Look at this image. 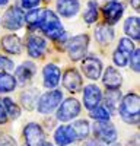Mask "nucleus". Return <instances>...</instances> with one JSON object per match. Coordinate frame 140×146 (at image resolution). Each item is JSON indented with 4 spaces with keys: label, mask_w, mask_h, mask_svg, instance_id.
Segmentation results:
<instances>
[{
    "label": "nucleus",
    "mask_w": 140,
    "mask_h": 146,
    "mask_svg": "<svg viewBox=\"0 0 140 146\" xmlns=\"http://www.w3.org/2000/svg\"><path fill=\"white\" fill-rule=\"evenodd\" d=\"M131 5L134 9H139V0H131Z\"/></svg>",
    "instance_id": "4c0bfd02"
},
{
    "label": "nucleus",
    "mask_w": 140,
    "mask_h": 146,
    "mask_svg": "<svg viewBox=\"0 0 140 146\" xmlns=\"http://www.w3.org/2000/svg\"><path fill=\"white\" fill-rule=\"evenodd\" d=\"M61 98H63L61 91H57V89L44 94L41 98H40V101L37 102L38 111L42 113V114H47V113L54 111V110L58 107V104L61 102Z\"/></svg>",
    "instance_id": "7ed1b4c3"
},
{
    "label": "nucleus",
    "mask_w": 140,
    "mask_h": 146,
    "mask_svg": "<svg viewBox=\"0 0 140 146\" xmlns=\"http://www.w3.org/2000/svg\"><path fill=\"white\" fill-rule=\"evenodd\" d=\"M9 2V0H0V5H6Z\"/></svg>",
    "instance_id": "ea45409f"
},
{
    "label": "nucleus",
    "mask_w": 140,
    "mask_h": 146,
    "mask_svg": "<svg viewBox=\"0 0 140 146\" xmlns=\"http://www.w3.org/2000/svg\"><path fill=\"white\" fill-rule=\"evenodd\" d=\"M26 48L28 53L32 57H41L47 48V42L44 38L38 35H29L28 36V42H26Z\"/></svg>",
    "instance_id": "ddd939ff"
},
{
    "label": "nucleus",
    "mask_w": 140,
    "mask_h": 146,
    "mask_svg": "<svg viewBox=\"0 0 140 146\" xmlns=\"http://www.w3.org/2000/svg\"><path fill=\"white\" fill-rule=\"evenodd\" d=\"M83 19L88 23H93V22L98 19V9H96L95 2H89L88 3V7H86L85 13H83Z\"/></svg>",
    "instance_id": "cd10ccee"
},
{
    "label": "nucleus",
    "mask_w": 140,
    "mask_h": 146,
    "mask_svg": "<svg viewBox=\"0 0 140 146\" xmlns=\"http://www.w3.org/2000/svg\"><path fill=\"white\" fill-rule=\"evenodd\" d=\"M0 139H2V135H0Z\"/></svg>",
    "instance_id": "79ce46f5"
},
{
    "label": "nucleus",
    "mask_w": 140,
    "mask_h": 146,
    "mask_svg": "<svg viewBox=\"0 0 140 146\" xmlns=\"http://www.w3.org/2000/svg\"><path fill=\"white\" fill-rule=\"evenodd\" d=\"M120 53H123L124 56H127V57H130L131 56V53L134 51V45H133V42H131V40H128V38H123V40H120V44H118V48H117Z\"/></svg>",
    "instance_id": "c85d7f7f"
},
{
    "label": "nucleus",
    "mask_w": 140,
    "mask_h": 146,
    "mask_svg": "<svg viewBox=\"0 0 140 146\" xmlns=\"http://www.w3.org/2000/svg\"><path fill=\"white\" fill-rule=\"evenodd\" d=\"M40 146H53V145H51V143H48V142H42Z\"/></svg>",
    "instance_id": "58836bf2"
},
{
    "label": "nucleus",
    "mask_w": 140,
    "mask_h": 146,
    "mask_svg": "<svg viewBox=\"0 0 140 146\" xmlns=\"http://www.w3.org/2000/svg\"><path fill=\"white\" fill-rule=\"evenodd\" d=\"M42 76H44V86L50 89V88H55L58 85L61 72L55 64H47L42 70Z\"/></svg>",
    "instance_id": "9b49d317"
},
{
    "label": "nucleus",
    "mask_w": 140,
    "mask_h": 146,
    "mask_svg": "<svg viewBox=\"0 0 140 146\" xmlns=\"http://www.w3.org/2000/svg\"><path fill=\"white\" fill-rule=\"evenodd\" d=\"M16 86V79L10 73L2 72L0 73V92H10Z\"/></svg>",
    "instance_id": "5701e85b"
},
{
    "label": "nucleus",
    "mask_w": 140,
    "mask_h": 146,
    "mask_svg": "<svg viewBox=\"0 0 140 146\" xmlns=\"http://www.w3.org/2000/svg\"><path fill=\"white\" fill-rule=\"evenodd\" d=\"M95 36L101 44H110L114 38V31L108 25H99L95 29Z\"/></svg>",
    "instance_id": "4be33fe9"
},
{
    "label": "nucleus",
    "mask_w": 140,
    "mask_h": 146,
    "mask_svg": "<svg viewBox=\"0 0 140 146\" xmlns=\"http://www.w3.org/2000/svg\"><path fill=\"white\" fill-rule=\"evenodd\" d=\"M2 146H16V143L12 140L9 136H6V137H3V140H2Z\"/></svg>",
    "instance_id": "c9c22d12"
},
{
    "label": "nucleus",
    "mask_w": 140,
    "mask_h": 146,
    "mask_svg": "<svg viewBox=\"0 0 140 146\" xmlns=\"http://www.w3.org/2000/svg\"><path fill=\"white\" fill-rule=\"evenodd\" d=\"M79 113H80L79 101L75 100V98H69L60 105V108H58L57 118L60 121H70V120H73L75 117H77Z\"/></svg>",
    "instance_id": "423d86ee"
},
{
    "label": "nucleus",
    "mask_w": 140,
    "mask_h": 146,
    "mask_svg": "<svg viewBox=\"0 0 140 146\" xmlns=\"http://www.w3.org/2000/svg\"><path fill=\"white\" fill-rule=\"evenodd\" d=\"M124 31H125V34L130 36V38L139 41V38H140V34H139V18L137 16L127 18L125 22H124Z\"/></svg>",
    "instance_id": "412c9836"
},
{
    "label": "nucleus",
    "mask_w": 140,
    "mask_h": 146,
    "mask_svg": "<svg viewBox=\"0 0 140 146\" xmlns=\"http://www.w3.org/2000/svg\"><path fill=\"white\" fill-rule=\"evenodd\" d=\"M44 13H45V9H38V10H31L29 13L25 16L28 25L31 28H37L41 25V22L44 19Z\"/></svg>",
    "instance_id": "b1692460"
},
{
    "label": "nucleus",
    "mask_w": 140,
    "mask_h": 146,
    "mask_svg": "<svg viewBox=\"0 0 140 146\" xmlns=\"http://www.w3.org/2000/svg\"><path fill=\"white\" fill-rule=\"evenodd\" d=\"M54 139L58 146H67L76 140V136L70 126H60L54 133Z\"/></svg>",
    "instance_id": "4468645a"
},
{
    "label": "nucleus",
    "mask_w": 140,
    "mask_h": 146,
    "mask_svg": "<svg viewBox=\"0 0 140 146\" xmlns=\"http://www.w3.org/2000/svg\"><path fill=\"white\" fill-rule=\"evenodd\" d=\"M112 58H114V63H115L117 66H120V67H124V66H127V63H128V57L124 56L123 53H120L118 50H115Z\"/></svg>",
    "instance_id": "7c9ffc66"
},
{
    "label": "nucleus",
    "mask_w": 140,
    "mask_h": 146,
    "mask_svg": "<svg viewBox=\"0 0 140 146\" xmlns=\"http://www.w3.org/2000/svg\"><path fill=\"white\" fill-rule=\"evenodd\" d=\"M12 69H13L12 60H9L7 57L0 54V72H6V70H12Z\"/></svg>",
    "instance_id": "2f4dec72"
},
{
    "label": "nucleus",
    "mask_w": 140,
    "mask_h": 146,
    "mask_svg": "<svg viewBox=\"0 0 140 146\" xmlns=\"http://www.w3.org/2000/svg\"><path fill=\"white\" fill-rule=\"evenodd\" d=\"M23 135L28 146H40L44 142V131L37 123H29L23 130Z\"/></svg>",
    "instance_id": "6e6552de"
},
{
    "label": "nucleus",
    "mask_w": 140,
    "mask_h": 146,
    "mask_svg": "<svg viewBox=\"0 0 140 146\" xmlns=\"http://www.w3.org/2000/svg\"><path fill=\"white\" fill-rule=\"evenodd\" d=\"M102 80H104V85L108 89H118L121 85V75L114 67H107Z\"/></svg>",
    "instance_id": "a211bd4d"
},
{
    "label": "nucleus",
    "mask_w": 140,
    "mask_h": 146,
    "mask_svg": "<svg viewBox=\"0 0 140 146\" xmlns=\"http://www.w3.org/2000/svg\"><path fill=\"white\" fill-rule=\"evenodd\" d=\"M124 12V6L118 2H108L104 6V16L107 19V23L112 25L118 21Z\"/></svg>",
    "instance_id": "f8f14e48"
},
{
    "label": "nucleus",
    "mask_w": 140,
    "mask_h": 146,
    "mask_svg": "<svg viewBox=\"0 0 140 146\" xmlns=\"http://www.w3.org/2000/svg\"><path fill=\"white\" fill-rule=\"evenodd\" d=\"M82 76L79 75V72L75 70V69H70L64 73V76H63V85H64V88H67L69 91H72V92H76L82 88Z\"/></svg>",
    "instance_id": "2eb2a0df"
},
{
    "label": "nucleus",
    "mask_w": 140,
    "mask_h": 146,
    "mask_svg": "<svg viewBox=\"0 0 140 146\" xmlns=\"http://www.w3.org/2000/svg\"><path fill=\"white\" fill-rule=\"evenodd\" d=\"M139 110H140V101L136 94H128L121 101L120 114L124 121L130 124H136L139 121Z\"/></svg>",
    "instance_id": "f257e3e1"
},
{
    "label": "nucleus",
    "mask_w": 140,
    "mask_h": 146,
    "mask_svg": "<svg viewBox=\"0 0 140 146\" xmlns=\"http://www.w3.org/2000/svg\"><path fill=\"white\" fill-rule=\"evenodd\" d=\"M2 47L3 50L10 53V54H19L22 50V44L18 36L15 35H6L2 38Z\"/></svg>",
    "instance_id": "6ab92c4d"
},
{
    "label": "nucleus",
    "mask_w": 140,
    "mask_h": 146,
    "mask_svg": "<svg viewBox=\"0 0 140 146\" xmlns=\"http://www.w3.org/2000/svg\"><path fill=\"white\" fill-rule=\"evenodd\" d=\"M35 70H37V67H35L34 63L25 62V63H22V64L16 69V78H15V79H18V80L22 82V83H25L26 80H29V79L34 76Z\"/></svg>",
    "instance_id": "aec40b11"
},
{
    "label": "nucleus",
    "mask_w": 140,
    "mask_h": 146,
    "mask_svg": "<svg viewBox=\"0 0 140 146\" xmlns=\"http://www.w3.org/2000/svg\"><path fill=\"white\" fill-rule=\"evenodd\" d=\"M93 133H95V137L99 142H104V143H112L117 139V130L110 121H99V123H95V126H93Z\"/></svg>",
    "instance_id": "39448f33"
},
{
    "label": "nucleus",
    "mask_w": 140,
    "mask_h": 146,
    "mask_svg": "<svg viewBox=\"0 0 140 146\" xmlns=\"http://www.w3.org/2000/svg\"><path fill=\"white\" fill-rule=\"evenodd\" d=\"M85 146H102V143L99 140H96V139H92V140H88Z\"/></svg>",
    "instance_id": "e433bc0d"
},
{
    "label": "nucleus",
    "mask_w": 140,
    "mask_h": 146,
    "mask_svg": "<svg viewBox=\"0 0 140 146\" xmlns=\"http://www.w3.org/2000/svg\"><path fill=\"white\" fill-rule=\"evenodd\" d=\"M70 127L73 129L76 139H85L89 135V123L86 120H79L76 123H73Z\"/></svg>",
    "instance_id": "393cba45"
},
{
    "label": "nucleus",
    "mask_w": 140,
    "mask_h": 146,
    "mask_svg": "<svg viewBox=\"0 0 140 146\" xmlns=\"http://www.w3.org/2000/svg\"><path fill=\"white\" fill-rule=\"evenodd\" d=\"M89 44V36L88 35H76L69 41L67 51L72 60H80L85 56Z\"/></svg>",
    "instance_id": "20e7f679"
},
{
    "label": "nucleus",
    "mask_w": 140,
    "mask_h": 146,
    "mask_svg": "<svg viewBox=\"0 0 140 146\" xmlns=\"http://www.w3.org/2000/svg\"><path fill=\"white\" fill-rule=\"evenodd\" d=\"M37 100H38V92L35 89H29V91L22 94V102L26 108H34Z\"/></svg>",
    "instance_id": "bb28decb"
},
{
    "label": "nucleus",
    "mask_w": 140,
    "mask_h": 146,
    "mask_svg": "<svg viewBox=\"0 0 140 146\" xmlns=\"http://www.w3.org/2000/svg\"><path fill=\"white\" fill-rule=\"evenodd\" d=\"M90 117L96 118L98 121H108L110 120V113L105 110V107H96L90 110Z\"/></svg>",
    "instance_id": "c756f323"
},
{
    "label": "nucleus",
    "mask_w": 140,
    "mask_h": 146,
    "mask_svg": "<svg viewBox=\"0 0 140 146\" xmlns=\"http://www.w3.org/2000/svg\"><path fill=\"white\" fill-rule=\"evenodd\" d=\"M102 100V94H101V89L96 86V85H88L85 86V91H83V101H85V107L88 110H93L99 105Z\"/></svg>",
    "instance_id": "1a4fd4ad"
},
{
    "label": "nucleus",
    "mask_w": 140,
    "mask_h": 146,
    "mask_svg": "<svg viewBox=\"0 0 140 146\" xmlns=\"http://www.w3.org/2000/svg\"><path fill=\"white\" fill-rule=\"evenodd\" d=\"M40 3V0H22V6L26 7V9H34L37 7Z\"/></svg>",
    "instance_id": "72a5a7b5"
},
{
    "label": "nucleus",
    "mask_w": 140,
    "mask_h": 146,
    "mask_svg": "<svg viewBox=\"0 0 140 146\" xmlns=\"http://www.w3.org/2000/svg\"><path fill=\"white\" fill-rule=\"evenodd\" d=\"M2 105H3V108H5L6 114H9L10 117L18 118V117L20 115V110H19V107H18L13 101H12L10 98H3Z\"/></svg>",
    "instance_id": "a878e982"
},
{
    "label": "nucleus",
    "mask_w": 140,
    "mask_h": 146,
    "mask_svg": "<svg viewBox=\"0 0 140 146\" xmlns=\"http://www.w3.org/2000/svg\"><path fill=\"white\" fill-rule=\"evenodd\" d=\"M82 70L86 75V78L95 80L101 76V70H102V63L101 60L95 58V57H86L82 62Z\"/></svg>",
    "instance_id": "9d476101"
},
{
    "label": "nucleus",
    "mask_w": 140,
    "mask_h": 146,
    "mask_svg": "<svg viewBox=\"0 0 140 146\" xmlns=\"http://www.w3.org/2000/svg\"><path fill=\"white\" fill-rule=\"evenodd\" d=\"M120 102H121V92L118 89H107L105 92V110L111 114L118 111V107H120Z\"/></svg>",
    "instance_id": "dca6fc26"
},
{
    "label": "nucleus",
    "mask_w": 140,
    "mask_h": 146,
    "mask_svg": "<svg viewBox=\"0 0 140 146\" xmlns=\"http://www.w3.org/2000/svg\"><path fill=\"white\" fill-rule=\"evenodd\" d=\"M139 57H140V53L139 50L133 51L131 56H130V63H131V67L134 72H139Z\"/></svg>",
    "instance_id": "473e14b6"
},
{
    "label": "nucleus",
    "mask_w": 140,
    "mask_h": 146,
    "mask_svg": "<svg viewBox=\"0 0 140 146\" xmlns=\"http://www.w3.org/2000/svg\"><path fill=\"white\" fill-rule=\"evenodd\" d=\"M6 118H7V114H6V111H5L2 102H0V124L6 123Z\"/></svg>",
    "instance_id": "f704fd0d"
},
{
    "label": "nucleus",
    "mask_w": 140,
    "mask_h": 146,
    "mask_svg": "<svg viewBox=\"0 0 140 146\" xmlns=\"http://www.w3.org/2000/svg\"><path fill=\"white\" fill-rule=\"evenodd\" d=\"M40 28L44 31V34L47 36H50L51 40L57 41L60 36L64 34V28L61 25V22L58 21V18L55 16L54 12L45 9V13H44V19L41 22Z\"/></svg>",
    "instance_id": "f03ea898"
},
{
    "label": "nucleus",
    "mask_w": 140,
    "mask_h": 146,
    "mask_svg": "<svg viewBox=\"0 0 140 146\" xmlns=\"http://www.w3.org/2000/svg\"><path fill=\"white\" fill-rule=\"evenodd\" d=\"M57 10L64 18H72L79 12L77 0H57Z\"/></svg>",
    "instance_id": "f3484780"
},
{
    "label": "nucleus",
    "mask_w": 140,
    "mask_h": 146,
    "mask_svg": "<svg viewBox=\"0 0 140 146\" xmlns=\"http://www.w3.org/2000/svg\"><path fill=\"white\" fill-rule=\"evenodd\" d=\"M114 146H120V145H114Z\"/></svg>",
    "instance_id": "a19ab883"
},
{
    "label": "nucleus",
    "mask_w": 140,
    "mask_h": 146,
    "mask_svg": "<svg viewBox=\"0 0 140 146\" xmlns=\"http://www.w3.org/2000/svg\"><path fill=\"white\" fill-rule=\"evenodd\" d=\"M23 21H25V15H23V10L18 6H12L7 9V12L5 13V19H3V25L7 29H19L23 25Z\"/></svg>",
    "instance_id": "0eeeda50"
}]
</instances>
